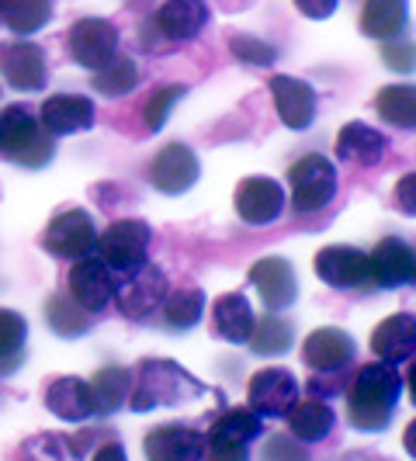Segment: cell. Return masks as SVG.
Segmentation results:
<instances>
[{"mask_svg":"<svg viewBox=\"0 0 416 461\" xmlns=\"http://www.w3.org/2000/svg\"><path fill=\"white\" fill-rule=\"evenodd\" d=\"M160 309H163V323L170 326V330H181L185 333V330L202 323V316H205V292L194 288V285L174 288V292H167Z\"/></svg>","mask_w":416,"mask_h":461,"instance_id":"obj_29","label":"cell"},{"mask_svg":"<svg viewBox=\"0 0 416 461\" xmlns=\"http://www.w3.org/2000/svg\"><path fill=\"white\" fill-rule=\"evenodd\" d=\"M389 153V139L368 122H347L337 132V157L357 167H378Z\"/></svg>","mask_w":416,"mask_h":461,"instance_id":"obj_24","label":"cell"},{"mask_svg":"<svg viewBox=\"0 0 416 461\" xmlns=\"http://www.w3.org/2000/svg\"><path fill=\"white\" fill-rule=\"evenodd\" d=\"M149 240L153 230L142 219H118L104 232H97L94 250L112 275H129L149 260Z\"/></svg>","mask_w":416,"mask_h":461,"instance_id":"obj_4","label":"cell"},{"mask_svg":"<svg viewBox=\"0 0 416 461\" xmlns=\"http://www.w3.org/2000/svg\"><path fill=\"white\" fill-rule=\"evenodd\" d=\"M80 455L73 451V444L59 434H35L22 444L18 461H77Z\"/></svg>","mask_w":416,"mask_h":461,"instance_id":"obj_36","label":"cell"},{"mask_svg":"<svg viewBox=\"0 0 416 461\" xmlns=\"http://www.w3.org/2000/svg\"><path fill=\"white\" fill-rule=\"evenodd\" d=\"M382 59H385V67L395 69V73H410V69H413V42H406V39L385 42V46H382Z\"/></svg>","mask_w":416,"mask_h":461,"instance_id":"obj_42","label":"cell"},{"mask_svg":"<svg viewBox=\"0 0 416 461\" xmlns=\"http://www.w3.org/2000/svg\"><path fill=\"white\" fill-rule=\"evenodd\" d=\"M146 461H202L205 458V434L185 423H160L142 438Z\"/></svg>","mask_w":416,"mask_h":461,"instance_id":"obj_17","label":"cell"},{"mask_svg":"<svg viewBox=\"0 0 416 461\" xmlns=\"http://www.w3.org/2000/svg\"><path fill=\"white\" fill-rule=\"evenodd\" d=\"M413 427L416 423H410V430H406V447H410V455H413Z\"/></svg>","mask_w":416,"mask_h":461,"instance_id":"obj_47","label":"cell"},{"mask_svg":"<svg viewBox=\"0 0 416 461\" xmlns=\"http://www.w3.org/2000/svg\"><path fill=\"white\" fill-rule=\"evenodd\" d=\"M395 205H399V212H406V215H413L416 212V177L413 174H406V177L395 185Z\"/></svg>","mask_w":416,"mask_h":461,"instance_id":"obj_45","label":"cell"},{"mask_svg":"<svg viewBox=\"0 0 416 461\" xmlns=\"http://www.w3.org/2000/svg\"><path fill=\"white\" fill-rule=\"evenodd\" d=\"M271 97H275L277 118H281L292 132H305V129L316 122L320 97L312 91V84H305L302 77L275 73V77H271Z\"/></svg>","mask_w":416,"mask_h":461,"instance_id":"obj_14","label":"cell"},{"mask_svg":"<svg viewBox=\"0 0 416 461\" xmlns=\"http://www.w3.org/2000/svg\"><path fill=\"white\" fill-rule=\"evenodd\" d=\"M337 4H340V0H295L299 14L309 18V22H326V18L337 11Z\"/></svg>","mask_w":416,"mask_h":461,"instance_id":"obj_44","label":"cell"},{"mask_svg":"<svg viewBox=\"0 0 416 461\" xmlns=\"http://www.w3.org/2000/svg\"><path fill=\"white\" fill-rule=\"evenodd\" d=\"M167 292H170L167 275H163L160 267L142 264L136 271L122 275V281H115V295H112V299H115L118 312H122L125 320H146L149 312H157L163 305Z\"/></svg>","mask_w":416,"mask_h":461,"instance_id":"obj_7","label":"cell"},{"mask_svg":"<svg viewBox=\"0 0 416 461\" xmlns=\"http://www.w3.org/2000/svg\"><path fill=\"white\" fill-rule=\"evenodd\" d=\"M375 112L382 122L410 132L416 125V91L410 84H389L375 94Z\"/></svg>","mask_w":416,"mask_h":461,"instance_id":"obj_31","label":"cell"},{"mask_svg":"<svg viewBox=\"0 0 416 461\" xmlns=\"http://www.w3.org/2000/svg\"><path fill=\"white\" fill-rule=\"evenodd\" d=\"M354 337L340 330V326H323V330H312L302 344V361L316 375H333V371H344L354 365Z\"/></svg>","mask_w":416,"mask_h":461,"instance_id":"obj_18","label":"cell"},{"mask_svg":"<svg viewBox=\"0 0 416 461\" xmlns=\"http://www.w3.org/2000/svg\"><path fill=\"white\" fill-rule=\"evenodd\" d=\"M91 461H129V458H125V447L118 440H108V444H97L94 447Z\"/></svg>","mask_w":416,"mask_h":461,"instance_id":"obj_46","label":"cell"},{"mask_svg":"<svg viewBox=\"0 0 416 461\" xmlns=\"http://www.w3.org/2000/svg\"><path fill=\"white\" fill-rule=\"evenodd\" d=\"M208 24V4L205 0H163L160 11L142 24V32L157 35L160 42L157 49L167 46H181V42H191L205 32Z\"/></svg>","mask_w":416,"mask_h":461,"instance_id":"obj_6","label":"cell"},{"mask_svg":"<svg viewBox=\"0 0 416 461\" xmlns=\"http://www.w3.org/2000/svg\"><path fill=\"white\" fill-rule=\"evenodd\" d=\"M264 461H309V451L292 434H275L264 440Z\"/></svg>","mask_w":416,"mask_h":461,"instance_id":"obj_41","label":"cell"},{"mask_svg":"<svg viewBox=\"0 0 416 461\" xmlns=\"http://www.w3.org/2000/svg\"><path fill=\"white\" fill-rule=\"evenodd\" d=\"M69 59L84 69H101L112 56H118V28L108 18H80L67 32Z\"/></svg>","mask_w":416,"mask_h":461,"instance_id":"obj_11","label":"cell"},{"mask_svg":"<svg viewBox=\"0 0 416 461\" xmlns=\"http://www.w3.org/2000/svg\"><path fill=\"white\" fill-rule=\"evenodd\" d=\"M0 18L18 39L35 35L52 22V0H0Z\"/></svg>","mask_w":416,"mask_h":461,"instance_id":"obj_30","label":"cell"},{"mask_svg":"<svg viewBox=\"0 0 416 461\" xmlns=\"http://www.w3.org/2000/svg\"><path fill=\"white\" fill-rule=\"evenodd\" d=\"M344 371H333V375H316L309 382V395L312 399H330V395H340L344 393V382H340Z\"/></svg>","mask_w":416,"mask_h":461,"instance_id":"obj_43","label":"cell"},{"mask_svg":"<svg viewBox=\"0 0 416 461\" xmlns=\"http://www.w3.org/2000/svg\"><path fill=\"white\" fill-rule=\"evenodd\" d=\"M205 458L208 461H250V444L236 438H226L219 430H208L205 438Z\"/></svg>","mask_w":416,"mask_h":461,"instance_id":"obj_40","label":"cell"},{"mask_svg":"<svg viewBox=\"0 0 416 461\" xmlns=\"http://www.w3.org/2000/svg\"><path fill=\"white\" fill-rule=\"evenodd\" d=\"M94 101L84 94H52L49 101H42V112H39V125L46 129L49 136H77V132H87L94 129Z\"/></svg>","mask_w":416,"mask_h":461,"instance_id":"obj_20","label":"cell"},{"mask_svg":"<svg viewBox=\"0 0 416 461\" xmlns=\"http://www.w3.org/2000/svg\"><path fill=\"white\" fill-rule=\"evenodd\" d=\"M368 260H371V281H375V288H402V285H413L416 254L406 240L385 236V240L368 254Z\"/></svg>","mask_w":416,"mask_h":461,"instance_id":"obj_21","label":"cell"},{"mask_svg":"<svg viewBox=\"0 0 416 461\" xmlns=\"http://www.w3.org/2000/svg\"><path fill=\"white\" fill-rule=\"evenodd\" d=\"M46 410L67 423H84L94 413V395L91 382L87 378H77V375H63V378H52L46 385Z\"/></svg>","mask_w":416,"mask_h":461,"instance_id":"obj_23","label":"cell"},{"mask_svg":"<svg viewBox=\"0 0 416 461\" xmlns=\"http://www.w3.org/2000/svg\"><path fill=\"white\" fill-rule=\"evenodd\" d=\"M67 295L84 312H101L112 295H115V275L97 260V254H87L80 260H73L67 277Z\"/></svg>","mask_w":416,"mask_h":461,"instance_id":"obj_13","label":"cell"},{"mask_svg":"<svg viewBox=\"0 0 416 461\" xmlns=\"http://www.w3.org/2000/svg\"><path fill=\"white\" fill-rule=\"evenodd\" d=\"M288 434L302 444H316V440L330 438V430L337 427V413L326 406L323 399H299L288 413Z\"/></svg>","mask_w":416,"mask_h":461,"instance_id":"obj_27","label":"cell"},{"mask_svg":"<svg viewBox=\"0 0 416 461\" xmlns=\"http://www.w3.org/2000/svg\"><path fill=\"white\" fill-rule=\"evenodd\" d=\"M247 399H250V410L260 420H281L295 402H299V382L288 368H264L257 371L247 385Z\"/></svg>","mask_w":416,"mask_h":461,"instance_id":"obj_12","label":"cell"},{"mask_svg":"<svg viewBox=\"0 0 416 461\" xmlns=\"http://www.w3.org/2000/svg\"><path fill=\"white\" fill-rule=\"evenodd\" d=\"M402 395V375L395 365L385 361H371L365 368H357L350 389H347V420L350 427L375 434L385 430L395 413V402Z\"/></svg>","mask_w":416,"mask_h":461,"instance_id":"obj_1","label":"cell"},{"mask_svg":"<svg viewBox=\"0 0 416 461\" xmlns=\"http://www.w3.org/2000/svg\"><path fill=\"white\" fill-rule=\"evenodd\" d=\"M292 340H295V330L285 316H264L260 323H254V333H250L247 344L254 347L257 354H264V357H277V354H285L292 347Z\"/></svg>","mask_w":416,"mask_h":461,"instance_id":"obj_35","label":"cell"},{"mask_svg":"<svg viewBox=\"0 0 416 461\" xmlns=\"http://www.w3.org/2000/svg\"><path fill=\"white\" fill-rule=\"evenodd\" d=\"M24 350H28V323L22 312L0 309V375L22 368Z\"/></svg>","mask_w":416,"mask_h":461,"instance_id":"obj_32","label":"cell"},{"mask_svg":"<svg viewBox=\"0 0 416 461\" xmlns=\"http://www.w3.org/2000/svg\"><path fill=\"white\" fill-rule=\"evenodd\" d=\"M208 389L181 368L177 361L167 357H142L132 368V393H129V406L136 413H146L153 406H177V402H191L202 399Z\"/></svg>","mask_w":416,"mask_h":461,"instance_id":"obj_2","label":"cell"},{"mask_svg":"<svg viewBox=\"0 0 416 461\" xmlns=\"http://www.w3.org/2000/svg\"><path fill=\"white\" fill-rule=\"evenodd\" d=\"M312 267H316L320 281L330 285V288H337V292H347V288H354V292H375L371 260L357 247H326V250L316 254Z\"/></svg>","mask_w":416,"mask_h":461,"instance_id":"obj_10","label":"cell"},{"mask_svg":"<svg viewBox=\"0 0 416 461\" xmlns=\"http://www.w3.org/2000/svg\"><path fill=\"white\" fill-rule=\"evenodd\" d=\"M230 52L243 67H275L277 59L275 46H267L264 39H254V35H230Z\"/></svg>","mask_w":416,"mask_h":461,"instance_id":"obj_39","label":"cell"},{"mask_svg":"<svg viewBox=\"0 0 416 461\" xmlns=\"http://www.w3.org/2000/svg\"><path fill=\"white\" fill-rule=\"evenodd\" d=\"M46 320H49V326H52L59 337H67V340H73V337H84V333L91 330V312H84L77 302L69 299L67 292L49 299Z\"/></svg>","mask_w":416,"mask_h":461,"instance_id":"obj_34","label":"cell"},{"mask_svg":"<svg viewBox=\"0 0 416 461\" xmlns=\"http://www.w3.org/2000/svg\"><path fill=\"white\" fill-rule=\"evenodd\" d=\"M406 24H410V4L406 0H365V7H361V32L375 42L402 39Z\"/></svg>","mask_w":416,"mask_h":461,"instance_id":"obj_26","label":"cell"},{"mask_svg":"<svg viewBox=\"0 0 416 461\" xmlns=\"http://www.w3.org/2000/svg\"><path fill=\"white\" fill-rule=\"evenodd\" d=\"M212 430H219V434H226V438H236V440H243V444H250V440L260 438L264 420H260L250 406H236V410H226V413L219 416V420L212 423Z\"/></svg>","mask_w":416,"mask_h":461,"instance_id":"obj_37","label":"cell"},{"mask_svg":"<svg viewBox=\"0 0 416 461\" xmlns=\"http://www.w3.org/2000/svg\"><path fill=\"white\" fill-rule=\"evenodd\" d=\"M0 73L14 91H42L49 84L46 49L28 39H14L11 46L0 49Z\"/></svg>","mask_w":416,"mask_h":461,"instance_id":"obj_15","label":"cell"},{"mask_svg":"<svg viewBox=\"0 0 416 461\" xmlns=\"http://www.w3.org/2000/svg\"><path fill=\"white\" fill-rule=\"evenodd\" d=\"M185 94H187L185 84H167V87H160V91L153 94V97L146 101V108H142L146 129H149V132H160L163 125H167V118H170V112H174V104H177Z\"/></svg>","mask_w":416,"mask_h":461,"instance_id":"obj_38","label":"cell"},{"mask_svg":"<svg viewBox=\"0 0 416 461\" xmlns=\"http://www.w3.org/2000/svg\"><path fill=\"white\" fill-rule=\"evenodd\" d=\"M198 177H202V163L194 157V149L185 146V142L163 146L160 153L149 160V167H146V181L157 187L160 194H170V198L191 191V187L198 185Z\"/></svg>","mask_w":416,"mask_h":461,"instance_id":"obj_9","label":"cell"},{"mask_svg":"<svg viewBox=\"0 0 416 461\" xmlns=\"http://www.w3.org/2000/svg\"><path fill=\"white\" fill-rule=\"evenodd\" d=\"M285 208H288V194L271 177H247L236 187V215L247 226H271L285 215Z\"/></svg>","mask_w":416,"mask_h":461,"instance_id":"obj_16","label":"cell"},{"mask_svg":"<svg viewBox=\"0 0 416 461\" xmlns=\"http://www.w3.org/2000/svg\"><path fill=\"white\" fill-rule=\"evenodd\" d=\"M247 277H250V285L257 288L264 309H271V312H281V309H288L292 302L299 299L295 267L285 257H260Z\"/></svg>","mask_w":416,"mask_h":461,"instance_id":"obj_19","label":"cell"},{"mask_svg":"<svg viewBox=\"0 0 416 461\" xmlns=\"http://www.w3.org/2000/svg\"><path fill=\"white\" fill-rule=\"evenodd\" d=\"M371 350H375V361H385V365H402L410 361L416 350V320L413 312H395L389 320L371 330Z\"/></svg>","mask_w":416,"mask_h":461,"instance_id":"obj_22","label":"cell"},{"mask_svg":"<svg viewBox=\"0 0 416 461\" xmlns=\"http://www.w3.org/2000/svg\"><path fill=\"white\" fill-rule=\"evenodd\" d=\"M132 393V368L122 365H108L91 378V395H94V413L112 416L118 413Z\"/></svg>","mask_w":416,"mask_h":461,"instance_id":"obj_28","label":"cell"},{"mask_svg":"<svg viewBox=\"0 0 416 461\" xmlns=\"http://www.w3.org/2000/svg\"><path fill=\"white\" fill-rule=\"evenodd\" d=\"M139 84V67L129 56H112L101 69L91 73V87L101 97H122Z\"/></svg>","mask_w":416,"mask_h":461,"instance_id":"obj_33","label":"cell"},{"mask_svg":"<svg viewBox=\"0 0 416 461\" xmlns=\"http://www.w3.org/2000/svg\"><path fill=\"white\" fill-rule=\"evenodd\" d=\"M254 323L257 316L243 292H226V295H219V299L212 302V326H215V333L222 340L247 344L250 333H254Z\"/></svg>","mask_w":416,"mask_h":461,"instance_id":"obj_25","label":"cell"},{"mask_svg":"<svg viewBox=\"0 0 416 461\" xmlns=\"http://www.w3.org/2000/svg\"><path fill=\"white\" fill-rule=\"evenodd\" d=\"M56 157V142L39 125V115L28 104L0 108V160L28 170H42Z\"/></svg>","mask_w":416,"mask_h":461,"instance_id":"obj_3","label":"cell"},{"mask_svg":"<svg viewBox=\"0 0 416 461\" xmlns=\"http://www.w3.org/2000/svg\"><path fill=\"white\" fill-rule=\"evenodd\" d=\"M94 243H97V226H94L91 212L84 208L59 212L42 232V247L59 260H80L94 254Z\"/></svg>","mask_w":416,"mask_h":461,"instance_id":"obj_8","label":"cell"},{"mask_svg":"<svg viewBox=\"0 0 416 461\" xmlns=\"http://www.w3.org/2000/svg\"><path fill=\"white\" fill-rule=\"evenodd\" d=\"M288 185H292V212L299 215L320 212L337 194V167L320 153H309L288 170Z\"/></svg>","mask_w":416,"mask_h":461,"instance_id":"obj_5","label":"cell"}]
</instances>
